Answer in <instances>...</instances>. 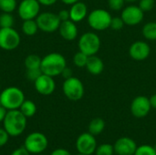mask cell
<instances>
[{
  "label": "cell",
  "instance_id": "1",
  "mask_svg": "<svg viewBox=\"0 0 156 155\" xmlns=\"http://www.w3.org/2000/svg\"><path fill=\"white\" fill-rule=\"evenodd\" d=\"M27 117L19 110L7 111L3 121L4 129L12 137H17L24 132L27 127Z\"/></svg>",
  "mask_w": 156,
  "mask_h": 155
},
{
  "label": "cell",
  "instance_id": "2",
  "mask_svg": "<svg viewBox=\"0 0 156 155\" xmlns=\"http://www.w3.org/2000/svg\"><path fill=\"white\" fill-rule=\"evenodd\" d=\"M66 67L67 61L65 57L58 52H52L42 58L40 69L43 74L54 78L61 75Z\"/></svg>",
  "mask_w": 156,
  "mask_h": 155
},
{
  "label": "cell",
  "instance_id": "3",
  "mask_svg": "<svg viewBox=\"0 0 156 155\" xmlns=\"http://www.w3.org/2000/svg\"><path fill=\"white\" fill-rule=\"evenodd\" d=\"M25 100V94L17 87H8L0 93V105L7 111L18 110Z\"/></svg>",
  "mask_w": 156,
  "mask_h": 155
},
{
  "label": "cell",
  "instance_id": "4",
  "mask_svg": "<svg viewBox=\"0 0 156 155\" xmlns=\"http://www.w3.org/2000/svg\"><path fill=\"white\" fill-rule=\"evenodd\" d=\"M112 18V16L109 11L102 8H97L88 14L87 21L92 29L103 31L107 28H110Z\"/></svg>",
  "mask_w": 156,
  "mask_h": 155
},
{
  "label": "cell",
  "instance_id": "5",
  "mask_svg": "<svg viewBox=\"0 0 156 155\" xmlns=\"http://www.w3.org/2000/svg\"><path fill=\"white\" fill-rule=\"evenodd\" d=\"M78 45L79 50L90 57L96 55L99 52L101 46V41L96 33L86 32L80 36Z\"/></svg>",
  "mask_w": 156,
  "mask_h": 155
},
{
  "label": "cell",
  "instance_id": "6",
  "mask_svg": "<svg viewBox=\"0 0 156 155\" xmlns=\"http://www.w3.org/2000/svg\"><path fill=\"white\" fill-rule=\"evenodd\" d=\"M62 90L64 95L72 101L81 100L85 92L82 81L80 79L73 76L71 78L65 79L62 85Z\"/></svg>",
  "mask_w": 156,
  "mask_h": 155
},
{
  "label": "cell",
  "instance_id": "7",
  "mask_svg": "<svg viewBox=\"0 0 156 155\" xmlns=\"http://www.w3.org/2000/svg\"><path fill=\"white\" fill-rule=\"evenodd\" d=\"M38 29L45 33H53L58 30L61 23L58 14L52 12L40 13L36 18Z\"/></svg>",
  "mask_w": 156,
  "mask_h": 155
},
{
  "label": "cell",
  "instance_id": "8",
  "mask_svg": "<svg viewBox=\"0 0 156 155\" xmlns=\"http://www.w3.org/2000/svg\"><path fill=\"white\" fill-rule=\"evenodd\" d=\"M24 147L30 153L39 154L47 149L48 139L46 135L41 132H32L26 137Z\"/></svg>",
  "mask_w": 156,
  "mask_h": 155
},
{
  "label": "cell",
  "instance_id": "9",
  "mask_svg": "<svg viewBox=\"0 0 156 155\" xmlns=\"http://www.w3.org/2000/svg\"><path fill=\"white\" fill-rule=\"evenodd\" d=\"M21 42L19 33L13 27L0 28V48L4 50H14Z\"/></svg>",
  "mask_w": 156,
  "mask_h": 155
},
{
  "label": "cell",
  "instance_id": "10",
  "mask_svg": "<svg viewBox=\"0 0 156 155\" xmlns=\"http://www.w3.org/2000/svg\"><path fill=\"white\" fill-rule=\"evenodd\" d=\"M39 11L40 4L37 0H22L17 6V14L23 20L36 19Z\"/></svg>",
  "mask_w": 156,
  "mask_h": 155
},
{
  "label": "cell",
  "instance_id": "11",
  "mask_svg": "<svg viewBox=\"0 0 156 155\" xmlns=\"http://www.w3.org/2000/svg\"><path fill=\"white\" fill-rule=\"evenodd\" d=\"M97 146L95 136L90 132L81 133L76 141V149L79 153L85 155L93 154L95 153Z\"/></svg>",
  "mask_w": 156,
  "mask_h": 155
},
{
  "label": "cell",
  "instance_id": "12",
  "mask_svg": "<svg viewBox=\"0 0 156 155\" xmlns=\"http://www.w3.org/2000/svg\"><path fill=\"white\" fill-rule=\"evenodd\" d=\"M121 17L122 18L125 25L131 26H137L144 20V12L138 5H131L123 7V9L122 10Z\"/></svg>",
  "mask_w": 156,
  "mask_h": 155
},
{
  "label": "cell",
  "instance_id": "13",
  "mask_svg": "<svg viewBox=\"0 0 156 155\" xmlns=\"http://www.w3.org/2000/svg\"><path fill=\"white\" fill-rule=\"evenodd\" d=\"M152 109L150 100L146 96H137L131 103V112L135 118L146 117Z\"/></svg>",
  "mask_w": 156,
  "mask_h": 155
},
{
  "label": "cell",
  "instance_id": "14",
  "mask_svg": "<svg viewBox=\"0 0 156 155\" xmlns=\"http://www.w3.org/2000/svg\"><path fill=\"white\" fill-rule=\"evenodd\" d=\"M151 54V48L145 41L138 40L133 42L129 48L130 57L135 61L145 60Z\"/></svg>",
  "mask_w": 156,
  "mask_h": 155
},
{
  "label": "cell",
  "instance_id": "15",
  "mask_svg": "<svg viewBox=\"0 0 156 155\" xmlns=\"http://www.w3.org/2000/svg\"><path fill=\"white\" fill-rule=\"evenodd\" d=\"M34 86L36 90L43 96L51 95L56 89L54 78L46 74H42L38 79H37L34 81Z\"/></svg>",
  "mask_w": 156,
  "mask_h": 155
},
{
  "label": "cell",
  "instance_id": "16",
  "mask_svg": "<svg viewBox=\"0 0 156 155\" xmlns=\"http://www.w3.org/2000/svg\"><path fill=\"white\" fill-rule=\"evenodd\" d=\"M114 153L118 155H133L137 144L132 138L129 137H121L113 144Z\"/></svg>",
  "mask_w": 156,
  "mask_h": 155
},
{
  "label": "cell",
  "instance_id": "17",
  "mask_svg": "<svg viewBox=\"0 0 156 155\" xmlns=\"http://www.w3.org/2000/svg\"><path fill=\"white\" fill-rule=\"evenodd\" d=\"M58 32L61 37L67 41H72L78 37V26L75 22L69 19L62 21L58 27Z\"/></svg>",
  "mask_w": 156,
  "mask_h": 155
},
{
  "label": "cell",
  "instance_id": "18",
  "mask_svg": "<svg viewBox=\"0 0 156 155\" xmlns=\"http://www.w3.org/2000/svg\"><path fill=\"white\" fill-rule=\"evenodd\" d=\"M69 11V18L75 23L80 22L88 16V7L85 3L79 1L71 5Z\"/></svg>",
  "mask_w": 156,
  "mask_h": 155
},
{
  "label": "cell",
  "instance_id": "19",
  "mask_svg": "<svg viewBox=\"0 0 156 155\" xmlns=\"http://www.w3.org/2000/svg\"><path fill=\"white\" fill-rule=\"evenodd\" d=\"M88 70V72L93 76L101 75L104 70V63L101 58H99L96 55L90 56L85 67Z\"/></svg>",
  "mask_w": 156,
  "mask_h": 155
},
{
  "label": "cell",
  "instance_id": "20",
  "mask_svg": "<svg viewBox=\"0 0 156 155\" xmlns=\"http://www.w3.org/2000/svg\"><path fill=\"white\" fill-rule=\"evenodd\" d=\"M105 128V122L101 118H94L89 124V132L96 136L101 134Z\"/></svg>",
  "mask_w": 156,
  "mask_h": 155
},
{
  "label": "cell",
  "instance_id": "21",
  "mask_svg": "<svg viewBox=\"0 0 156 155\" xmlns=\"http://www.w3.org/2000/svg\"><path fill=\"white\" fill-rule=\"evenodd\" d=\"M27 118L33 117L37 112V106L34 101L29 100H25L18 109Z\"/></svg>",
  "mask_w": 156,
  "mask_h": 155
},
{
  "label": "cell",
  "instance_id": "22",
  "mask_svg": "<svg viewBox=\"0 0 156 155\" xmlns=\"http://www.w3.org/2000/svg\"><path fill=\"white\" fill-rule=\"evenodd\" d=\"M38 30V26L36 19H27L24 20L22 24V31L26 36H34L37 34Z\"/></svg>",
  "mask_w": 156,
  "mask_h": 155
},
{
  "label": "cell",
  "instance_id": "23",
  "mask_svg": "<svg viewBox=\"0 0 156 155\" xmlns=\"http://www.w3.org/2000/svg\"><path fill=\"white\" fill-rule=\"evenodd\" d=\"M143 36L147 39L151 41L156 40V22L151 21L146 23L143 27Z\"/></svg>",
  "mask_w": 156,
  "mask_h": 155
},
{
  "label": "cell",
  "instance_id": "24",
  "mask_svg": "<svg viewBox=\"0 0 156 155\" xmlns=\"http://www.w3.org/2000/svg\"><path fill=\"white\" fill-rule=\"evenodd\" d=\"M41 60L42 58L36 55V54H30L25 58V67L26 69H40L41 66Z\"/></svg>",
  "mask_w": 156,
  "mask_h": 155
},
{
  "label": "cell",
  "instance_id": "25",
  "mask_svg": "<svg viewBox=\"0 0 156 155\" xmlns=\"http://www.w3.org/2000/svg\"><path fill=\"white\" fill-rule=\"evenodd\" d=\"M14 24H15V18L12 13L3 12L0 15V28L13 27Z\"/></svg>",
  "mask_w": 156,
  "mask_h": 155
},
{
  "label": "cell",
  "instance_id": "26",
  "mask_svg": "<svg viewBox=\"0 0 156 155\" xmlns=\"http://www.w3.org/2000/svg\"><path fill=\"white\" fill-rule=\"evenodd\" d=\"M17 8L16 0H0V10L5 13H12Z\"/></svg>",
  "mask_w": 156,
  "mask_h": 155
},
{
  "label": "cell",
  "instance_id": "27",
  "mask_svg": "<svg viewBox=\"0 0 156 155\" xmlns=\"http://www.w3.org/2000/svg\"><path fill=\"white\" fill-rule=\"evenodd\" d=\"M88 58H89V56H87L86 54L79 50L73 56V63L78 68H85Z\"/></svg>",
  "mask_w": 156,
  "mask_h": 155
},
{
  "label": "cell",
  "instance_id": "28",
  "mask_svg": "<svg viewBox=\"0 0 156 155\" xmlns=\"http://www.w3.org/2000/svg\"><path fill=\"white\" fill-rule=\"evenodd\" d=\"M133 155H156V149L154 146L143 144L141 146H137Z\"/></svg>",
  "mask_w": 156,
  "mask_h": 155
},
{
  "label": "cell",
  "instance_id": "29",
  "mask_svg": "<svg viewBox=\"0 0 156 155\" xmlns=\"http://www.w3.org/2000/svg\"><path fill=\"white\" fill-rule=\"evenodd\" d=\"M114 149L113 146L110 143H103L97 146L95 151V155H113Z\"/></svg>",
  "mask_w": 156,
  "mask_h": 155
},
{
  "label": "cell",
  "instance_id": "30",
  "mask_svg": "<svg viewBox=\"0 0 156 155\" xmlns=\"http://www.w3.org/2000/svg\"><path fill=\"white\" fill-rule=\"evenodd\" d=\"M42 74H43V72H42L41 69H27V71H26L27 79L31 81H35Z\"/></svg>",
  "mask_w": 156,
  "mask_h": 155
},
{
  "label": "cell",
  "instance_id": "31",
  "mask_svg": "<svg viewBox=\"0 0 156 155\" xmlns=\"http://www.w3.org/2000/svg\"><path fill=\"white\" fill-rule=\"evenodd\" d=\"M154 5H155L154 0H139L138 6L144 12H149V11H152L154 9Z\"/></svg>",
  "mask_w": 156,
  "mask_h": 155
},
{
  "label": "cell",
  "instance_id": "32",
  "mask_svg": "<svg viewBox=\"0 0 156 155\" xmlns=\"http://www.w3.org/2000/svg\"><path fill=\"white\" fill-rule=\"evenodd\" d=\"M125 0H108L109 8L112 11H120L124 7Z\"/></svg>",
  "mask_w": 156,
  "mask_h": 155
},
{
  "label": "cell",
  "instance_id": "33",
  "mask_svg": "<svg viewBox=\"0 0 156 155\" xmlns=\"http://www.w3.org/2000/svg\"><path fill=\"white\" fill-rule=\"evenodd\" d=\"M124 22L122 20V18L121 16H115L112 18V22H111V26L110 28H112V30L118 31L121 30L123 26H124Z\"/></svg>",
  "mask_w": 156,
  "mask_h": 155
},
{
  "label": "cell",
  "instance_id": "34",
  "mask_svg": "<svg viewBox=\"0 0 156 155\" xmlns=\"http://www.w3.org/2000/svg\"><path fill=\"white\" fill-rule=\"evenodd\" d=\"M9 134L4 128H0V147L5 145L8 142Z\"/></svg>",
  "mask_w": 156,
  "mask_h": 155
},
{
  "label": "cell",
  "instance_id": "35",
  "mask_svg": "<svg viewBox=\"0 0 156 155\" xmlns=\"http://www.w3.org/2000/svg\"><path fill=\"white\" fill-rule=\"evenodd\" d=\"M58 18L60 19V21H66V20H69L70 19L69 18V11L67 10V9H62L60 10L58 13Z\"/></svg>",
  "mask_w": 156,
  "mask_h": 155
},
{
  "label": "cell",
  "instance_id": "36",
  "mask_svg": "<svg viewBox=\"0 0 156 155\" xmlns=\"http://www.w3.org/2000/svg\"><path fill=\"white\" fill-rule=\"evenodd\" d=\"M11 155H30V153L25 147H19L16 149Z\"/></svg>",
  "mask_w": 156,
  "mask_h": 155
},
{
  "label": "cell",
  "instance_id": "37",
  "mask_svg": "<svg viewBox=\"0 0 156 155\" xmlns=\"http://www.w3.org/2000/svg\"><path fill=\"white\" fill-rule=\"evenodd\" d=\"M72 74H73L72 69H71L70 68L66 67V68L63 69V71H62V73H61V76H62L65 79H69V78H71V77H72Z\"/></svg>",
  "mask_w": 156,
  "mask_h": 155
},
{
  "label": "cell",
  "instance_id": "38",
  "mask_svg": "<svg viewBox=\"0 0 156 155\" xmlns=\"http://www.w3.org/2000/svg\"><path fill=\"white\" fill-rule=\"evenodd\" d=\"M50 155H71V154H70V153H69L68 150H66V149H62V148H59V149H56V150H54V151L51 153V154Z\"/></svg>",
  "mask_w": 156,
  "mask_h": 155
},
{
  "label": "cell",
  "instance_id": "39",
  "mask_svg": "<svg viewBox=\"0 0 156 155\" xmlns=\"http://www.w3.org/2000/svg\"><path fill=\"white\" fill-rule=\"evenodd\" d=\"M39 2L40 5H46V6H49V5H52L54 4L57 3L58 0H37Z\"/></svg>",
  "mask_w": 156,
  "mask_h": 155
},
{
  "label": "cell",
  "instance_id": "40",
  "mask_svg": "<svg viewBox=\"0 0 156 155\" xmlns=\"http://www.w3.org/2000/svg\"><path fill=\"white\" fill-rule=\"evenodd\" d=\"M6 112H7V110L5 108H4L2 105H0V122H3V121L6 115Z\"/></svg>",
  "mask_w": 156,
  "mask_h": 155
},
{
  "label": "cell",
  "instance_id": "41",
  "mask_svg": "<svg viewBox=\"0 0 156 155\" xmlns=\"http://www.w3.org/2000/svg\"><path fill=\"white\" fill-rule=\"evenodd\" d=\"M150 103H151V106L152 108L156 109V93L155 94H153L151 97H150Z\"/></svg>",
  "mask_w": 156,
  "mask_h": 155
},
{
  "label": "cell",
  "instance_id": "42",
  "mask_svg": "<svg viewBox=\"0 0 156 155\" xmlns=\"http://www.w3.org/2000/svg\"><path fill=\"white\" fill-rule=\"evenodd\" d=\"M62 3H64L65 5H73V4H75V3H77V2H79V1H80V0H60Z\"/></svg>",
  "mask_w": 156,
  "mask_h": 155
},
{
  "label": "cell",
  "instance_id": "43",
  "mask_svg": "<svg viewBox=\"0 0 156 155\" xmlns=\"http://www.w3.org/2000/svg\"><path fill=\"white\" fill-rule=\"evenodd\" d=\"M135 1H139V0H125V2H129V3H133V2H135Z\"/></svg>",
  "mask_w": 156,
  "mask_h": 155
},
{
  "label": "cell",
  "instance_id": "44",
  "mask_svg": "<svg viewBox=\"0 0 156 155\" xmlns=\"http://www.w3.org/2000/svg\"><path fill=\"white\" fill-rule=\"evenodd\" d=\"M77 155H85V154H82V153H79V154H77Z\"/></svg>",
  "mask_w": 156,
  "mask_h": 155
},
{
  "label": "cell",
  "instance_id": "45",
  "mask_svg": "<svg viewBox=\"0 0 156 155\" xmlns=\"http://www.w3.org/2000/svg\"><path fill=\"white\" fill-rule=\"evenodd\" d=\"M39 155H46V154H40V153H39Z\"/></svg>",
  "mask_w": 156,
  "mask_h": 155
},
{
  "label": "cell",
  "instance_id": "46",
  "mask_svg": "<svg viewBox=\"0 0 156 155\" xmlns=\"http://www.w3.org/2000/svg\"><path fill=\"white\" fill-rule=\"evenodd\" d=\"M154 148H155V149H156V145H155V146H154Z\"/></svg>",
  "mask_w": 156,
  "mask_h": 155
},
{
  "label": "cell",
  "instance_id": "47",
  "mask_svg": "<svg viewBox=\"0 0 156 155\" xmlns=\"http://www.w3.org/2000/svg\"><path fill=\"white\" fill-rule=\"evenodd\" d=\"M155 51H156V46H155Z\"/></svg>",
  "mask_w": 156,
  "mask_h": 155
}]
</instances>
